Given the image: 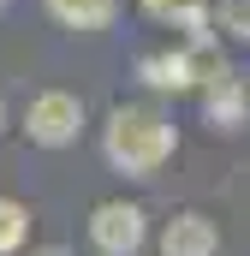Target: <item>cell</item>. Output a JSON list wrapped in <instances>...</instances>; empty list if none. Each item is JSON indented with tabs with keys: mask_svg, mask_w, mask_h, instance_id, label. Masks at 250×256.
<instances>
[{
	"mask_svg": "<svg viewBox=\"0 0 250 256\" xmlns=\"http://www.w3.org/2000/svg\"><path fill=\"white\" fill-rule=\"evenodd\" d=\"M102 149H108V161H114L120 173L149 179V173L179 149V131H173V120H167L161 108L131 102V108H114V114H108V137H102Z\"/></svg>",
	"mask_w": 250,
	"mask_h": 256,
	"instance_id": "cell-1",
	"label": "cell"
},
{
	"mask_svg": "<svg viewBox=\"0 0 250 256\" xmlns=\"http://www.w3.org/2000/svg\"><path fill=\"white\" fill-rule=\"evenodd\" d=\"M149 238V214L137 202H96L90 208V244L102 256H137Z\"/></svg>",
	"mask_w": 250,
	"mask_h": 256,
	"instance_id": "cell-2",
	"label": "cell"
},
{
	"mask_svg": "<svg viewBox=\"0 0 250 256\" xmlns=\"http://www.w3.org/2000/svg\"><path fill=\"white\" fill-rule=\"evenodd\" d=\"M24 131H30V143H42V149H66V143H78V131H84V102L66 96V90H48V96L30 102Z\"/></svg>",
	"mask_w": 250,
	"mask_h": 256,
	"instance_id": "cell-3",
	"label": "cell"
},
{
	"mask_svg": "<svg viewBox=\"0 0 250 256\" xmlns=\"http://www.w3.org/2000/svg\"><path fill=\"white\" fill-rule=\"evenodd\" d=\"M137 72H143V84H149V90H190V84H202V78H208V84H214V78H226V72H214V66H208L202 48H185V54H143Z\"/></svg>",
	"mask_w": 250,
	"mask_h": 256,
	"instance_id": "cell-4",
	"label": "cell"
},
{
	"mask_svg": "<svg viewBox=\"0 0 250 256\" xmlns=\"http://www.w3.org/2000/svg\"><path fill=\"white\" fill-rule=\"evenodd\" d=\"M214 250H220V232H214V220L196 214V208L173 214V220L161 226V256H214Z\"/></svg>",
	"mask_w": 250,
	"mask_h": 256,
	"instance_id": "cell-5",
	"label": "cell"
},
{
	"mask_svg": "<svg viewBox=\"0 0 250 256\" xmlns=\"http://www.w3.org/2000/svg\"><path fill=\"white\" fill-rule=\"evenodd\" d=\"M208 120H214L220 131H244L250 102H244V90H238L232 78H214V90H208Z\"/></svg>",
	"mask_w": 250,
	"mask_h": 256,
	"instance_id": "cell-6",
	"label": "cell"
},
{
	"mask_svg": "<svg viewBox=\"0 0 250 256\" xmlns=\"http://www.w3.org/2000/svg\"><path fill=\"white\" fill-rule=\"evenodd\" d=\"M48 12L72 30H102L114 18V0H48Z\"/></svg>",
	"mask_w": 250,
	"mask_h": 256,
	"instance_id": "cell-7",
	"label": "cell"
},
{
	"mask_svg": "<svg viewBox=\"0 0 250 256\" xmlns=\"http://www.w3.org/2000/svg\"><path fill=\"white\" fill-rule=\"evenodd\" d=\"M30 238V208L18 196H0V256H18Z\"/></svg>",
	"mask_w": 250,
	"mask_h": 256,
	"instance_id": "cell-8",
	"label": "cell"
},
{
	"mask_svg": "<svg viewBox=\"0 0 250 256\" xmlns=\"http://www.w3.org/2000/svg\"><path fill=\"white\" fill-rule=\"evenodd\" d=\"M214 24H220L232 42H250V0H220V6H214Z\"/></svg>",
	"mask_w": 250,
	"mask_h": 256,
	"instance_id": "cell-9",
	"label": "cell"
},
{
	"mask_svg": "<svg viewBox=\"0 0 250 256\" xmlns=\"http://www.w3.org/2000/svg\"><path fill=\"white\" fill-rule=\"evenodd\" d=\"M30 256H72V250H66V244H36Z\"/></svg>",
	"mask_w": 250,
	"mask_h": 256,
	"instance_id": "cell-10",
	"label": "cell"
},
{
	"mask_svg": "<svg viewBox=\"0 0 250 256\" xmlns=\"http://www.w3.org/2000/svg\"><path fill=\"white\" fill-rule=\"evenodd\" d=\"M0 131H6V108H0Z\"/></svg>",
	"mask_w": 250,
	"mask_h": 256,
	"instance_id": "cell-11",
	"label": "cell"
}]
</instances>
